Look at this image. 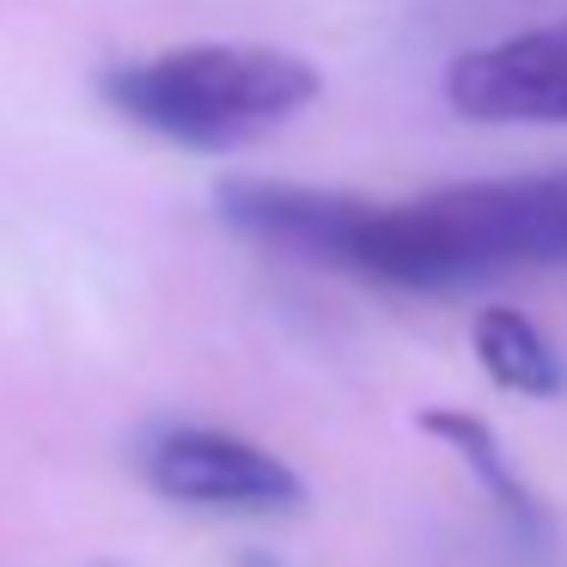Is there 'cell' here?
Returning <instances> with one entry per match:
<instances>
[{
	"mask_svg": "<svg viewBox=\"0 0 567 567\" xmlns=\"http://www.w3.org/2000/svg\"><path fill=\"white\" fill-rule=\"evenodd\" d=\"M470 342H476L482 372H488L501 391L537 396V403H543V396H561V391H567L561 354H555V342L525 318V311H513V306L476 311V330H470Z\"/></svg>",
	"mask_w": 567,
	"mask_h": 567,
	"instance_id": "8992f818",
	"label": "cell"
},
{
	"mask_svg": "<svg viewBox=\"0 0 567 567\" xmlns=\"http://www.w3.org/2000/svg\"><path fill=\"white\" fill-rule=\"evenodd\" d=\"M415 427L427 433V440H440L445 452L470 470V482L488 494V506L518 530V537H543V530H549V518H543L530 482L513 470V457L501 452V433H494L482 415H470V409H421Z\"/></svg>",
	"mask_w": 567,
	"mask_h": 567,
	"instance_id": "5b68a950",
	"label": "cell"
},
{
	"mask_svg": "<svg viewBox=\"0 0 567 567\" xmlns=\"http://www.w3.org/2000/svg\"><path fill=\"white\" fill-rule=\"evenodd\" d=\"M141 476L165 501L214 506V513H293V506H306V482L281 457L226 427H159L141 445Z\"/></svg>",
	"mask_w": 567,
	"mask_h": 567,
	"instance_id": "3957f363",
	"label": "cell"
},
{
	"mask_svg": "<svg viewBox=\"0 0 567 567\" xmlns=\"http://www.w3.org/2000/svg\"><path fill=\"white\" fill-rule=\"evenodd\" d=\"M220 220L323 269L415 293H452L513 269H567V172L445 184L415 202L233 177L220 184Z\"/></svg>",
	"mask_w": 567,
	"mask_h": 567,
	"instance_id": "6da1fadb",
	"label": "cell"
},
{
	"mask_svg": "<svg viewBox=\"0 0 567 567\" xmlns=\"http://www.w3.org/2000/svg\"><path fill=\"white\" fill-rule=\"evenodd\" d=\"M445 104L470 123H567V19L457 55Z\"/></svg>",
	"mask_w": 567,
	"mask_h": 567,
	"instance_id": "277c9868",
	"label": "cell"
},
{
	"mask_svg": "<svg viewBox=\"0 0 567 567\" xmlns=\"http://www.w3.org/2000/svg\"><path fill=\"white\" fill-rule=\"evenodd\" d=\"M92 567H111V561H92Z\"/></svg>",
	"mask_w": 567,
	"mask_h": 567,
	"instance_id": "52a82bcc",
	"label": "cell"
},
{
	"mask_svg": "<svg viewBox=\"0 0 567 567\" xmlns=\"http://www.w3.org/2000/svg\"><path fill=\"white\" fill-rule=\"evenodd\" d=\"M323 80L275 43H184L104 74V99L135 128L189 153H226L318 104Z\"/></svg>",
	"mask_w": 567,
	"mask_h": 567,
	"instance_id": "7a4b0ae2",
	"label": "cell"
}]
</instances>
